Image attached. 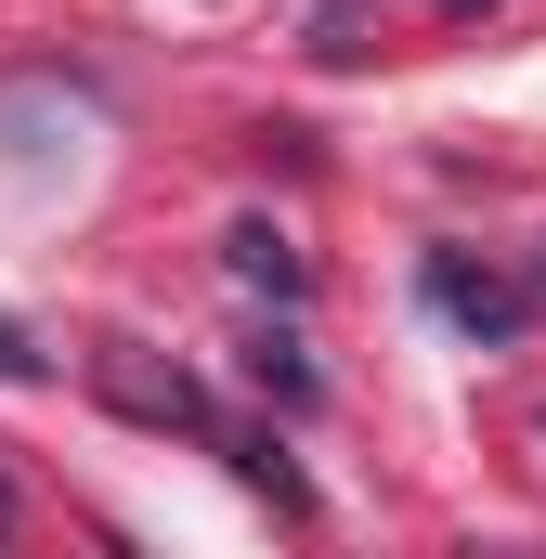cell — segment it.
I'll return each instance as SVG.
<instances>
[{
  "label": "cell",
  "mask_w": 546,
  "mask_h": 559,
  "mask_svg": "<svg viewBox=\"0 0 546 559\" xmlns=\"http://www.w3.org/2000/svg\"><path fill=\"white\" fill-rule=\"evenodd\" d=\"M13 534H26V481L0 468V547H13Z\"/></svg>",
  "instance_id": "obj_8"
},
{
  "label": "cell",
  "mask_w": 546,
  "mask_h": 559,
  "mask_svg": "<svg viewBox=\"0 0 546 559\" xmlns=\"http://www.w3.org/2000/svg\"><path fill=\"white\" fill-rule=\"evenodd\" d=\"M534 286H546V261H534Z\"/></svg>",
  "instance_id": "obj_10"
},
{
  "label": "cell",
  "mask_w": 546,
  "mask_h": 559,
  "mask_svg": "<svg viewBox=\"0 0 546 559\" xmlns=\"http://www.w3.org/2000/svg\"><path fill=\"white\" fill-rule=\"evenodd\" d=\"M0 378H39V338H26L13 312H0Z\"/></svg>",
  "instance_id": "obj_7"
},
{
  "label": "cell",
  "mask_w": 546,
  "mask_h": 559,
  "mask_svg": "<svg viewBox=\"0 0 546 559\" xmlns=\"http://www.w3.org/2000/svg\"><path fill=\"white\" fill-rule=\"evenodd\" d=\"M222 274L248 286V299H273V312H286V299H312V261H299V235H273V222H235V235H222Z\"/></svg>",
  "instance_id": "obj_3"
},
{
  "label": "cell",
  "mask_w": 546,
  "mask_h": 559,
  "mask_svg": "<svg viewBox=\"0 0 546 559\" xmlns=\"http://www.w3.org/2000/svg\"><path fill=\"white\" fill-rule=\"evenodd\" d=\"M248 391H261V404H286V417H312V404H325V378H312V352H299L286 325H261V338H248Z\"/></svg>",
  "instance_id": "obj_5"
},
{
  "label": "cell",
  "mask_w": 546,
  "mask_h": 559,
  "mask_svg": "<svg viewBox=\"0 0 546 559\" xmlns=\"http://www.w3.org/2000/svg\"><path fill=\"white\" fill-rule=\"evenodd\" d=\"M416 299H429L455 338H495V352H508V338L534 325V299H546V286H508L495 261H468V248H429V261H416Z\"/></svg>",
  "instance_id": "obj_1"
},
{
  "label": "cell",
  "mask_w": 546,
  "mask_h": 559,
  "mask_svg": "<svg viewBox=\"0 0 546 559\" xmlns=\"http://www.w3.org/2000/svg\"><path fill=\"white\" fill-rule=\"evenodd\" d=\"M312 52H325V66H365V0H325V13H312Z\"/></svg>",
  "instance_id": "obj_6"
},
{
  "label": "cell",
  "mask_w": 546,
  "mask_h": 559,
  "mask_svg": "<svg viewBox=\"0 0 546 559\" xmlns=\"http://www.w3.org/2000/svg\"><path fill=\"white\" fill-rule=\"evenodd\" d=\"M209 442H222V455H235V481H248V495H273V508H286V521H312V481H299V468H286V442H273V429H209Z\"/></svg>",
  "instance_id": "obj_4"
},
{
  "label": "cell",
  "mask_w": 546,
  "mask_h": 559,
  "mask_svg": "<svg viewBox=\"0 0 546 559\" xmlns=\"http://www.w3.org/2000/svg\"><path fill=\"white\" fill-rule=\"evenodd\" d=\"M442 13H455V26H468V13H495V0H442Z\"/></svg>",
  "instance_id": "obj_9"
},
{
  "label": "cell",
  "mask_w": 546,
  "mask_h": 559,
  "mask_svg": "<svg viewBox=\"0 0 546 559\" xmlns=\"http://www.w3.org/2000/svg\"><path fill=\"white\" fill-rule=\"evenodd\" d=\"M534 442H546V417H534Z\"/></svg>",
  "instance_id": "obj_11"
},
{
  "label": "cell",
  "mask_w": 546,
  "mask_h": 559,
  "mask_svg": "<svg viewBox=\"0 0 546 559\" xmlns=\"http://www.w3.org/2000/svg\"><path fill=\"white\" fill-rule=\"evenodd\" d=\"M92 391H105L118 417H143V429H195V442L222 429V417H209V391H195L182 365H156L143 338H105V352H92Z\"/></svg>",
  "instance_id": "obj_2"
}]
</instances>
